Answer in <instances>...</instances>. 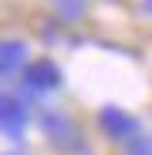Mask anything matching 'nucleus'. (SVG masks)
<instances>
[{
	"label": "nucleus",
	"instance_id": "8",
	"mask_svg": "<svg viewBox=\"0 0 152 155\" xmlns=\"http://www.w3.org/2000/svg\"><path fill=\"white\" fill-rule=\"evenodd\" d=\"M144 8H148V12H152V0H144Z\"/></svg>",
	"mask_w": 152,
	"mask_h": 155
},
{
	"label": "nucleus",
	"instance_id": "2",
	"mask_svg": "<svg viewBox=\"0 0 152 155\" xmlns=\"http://www.w3.org/2000/svg\"><path fill=\"white\" fill-rule=\"evenodd\" d=\"M19 83H23V95H30V98L53 95V91L61 87V68L53 64V61H27Z\"/></svg>",
	"mask_w": 152,
	"mask_h": 155
},
{
	"label": "nucleus",
	"instance_id": "1",
	"mask_svg": "<svg viewBox=\"0 0 152 155\" xmlns=\"http://www.w3.org/2000/svg\"><path fill=\"white\" fill-rule=\"evenodd\" d=\"M38 125H42L46 140H50L57 151H84L80 129H76V121L68 117V114H61V110H42V114H38Z\"/></svg>",
	"mask_w": 152,
	"mask_h": 155
},
{
	"label": "nucleus",
	"instance_id": "7",
	"mask_svg": "<svg viewBox=\"0 0 152 155\" xmlns=\"http://www.w3.org/2000/svg\"><path fill=\"white\" fill-rule=\"evenodd\" d=\"M126 148H129V155H152V140L141 133V136H133V140H129Z\"/></svg>",
	"mask_w": 152,
	"mask_h": 155
},
{
	"label": "nucleus",
	"instance_id": "4",
	"mask_svg": "<svg viewBox=\"0 0 152 155\" xmlns=\"http://www.w3.org/2000/svg\"><path fill=\"white\" fill-rule=\"evenodd\" d=\"M99 129H103L110 140H118V144H129L133 136H141V121H137L133 114H126L122 106H103V110H99Z\"/></svg>",
	"mask_w": 152,
	"mask_h": 155
},
{
	"label": "nucleus",
	"instance_id": "3",
	"mask_svg": "<svg viewBox=\"0 0 152 155\" xmlns=\"http://www.w3.org/2000/svg\"><path fill=\"white\" fill-rule=\"evenodd\" d=\"M30 129V106L19 95H0V136L19 144Z\"/></svg>",
	"mask_w": 152,
	"mask_h": 155
},
{
	"label": "nucleus",
	"instance_id": "5",
	"mask_svg": "<svg viewBox=\"0 0 152 155\" xmlns=\"http://www.w3.org/2000/svg\"><path fill=\"white\" fill-rule=\"evenodd\" d=\"M27 64V45L23 42H0V80H12Z\"/></svg>",
	"mask_w": 152,
	"mask_h": 155
},
{
	"label": "nucleus",
	"instance_id": "6",
	"mask_svg": "<svg viewBox=\"0 0 152 155\" xmlns=\"http://www.w3.org/2000/svg\"><path fill=\"white\" fill-rule=\"evenodd\" d=\"M53 8H57L61 19H80L84 8H88V0H53Z\"/></svg>",
	"mask_w": 152,
	"mask_h": 155
},
{
	"label": "nucleus",
	"instance_id": "9",
	"mask_svg": "<svg viewBox=\"0 0 152 155\" xmlns=\"http://www.w3.org/2000/svg\"><path fill=\"white\" fill-rule=\"evenodd\" d=\"M8 155H19V151H8Z\"/></svg>",
	"mask_w": 152,
	"mask_h": 155
}]
</instances>
